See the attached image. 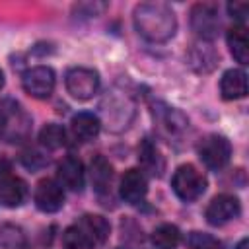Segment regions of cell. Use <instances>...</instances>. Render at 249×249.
I'll return each mask as SVG.
<instances>
[{"instance_id":"14","label":"cell","mask_w":249,"mask_h":249,"mask_svg":"<svg viewBox=\"0 0 249 249\" xmlns=\"http://www.w3.org/2000/svg\"><path fill=\"white\" fill-rule=\"evenodd\" d=\"M27 196V185L19 177H6L0 181V202L8 208L19 206Z\"/></svg>"},{"instance_id":"11","label":"cell","mask_w":249,"mask_h":249,"mask_svg":"<svg viewBox=\"0 0 249 249\" xmlns=\"http://www.w3.org/2000/svg\"><path fill=\"white\" fill-rule=\"evenodd\" d=\"M146 193H148V181L144 173L140 169L124 171V175L121 177V185H119L121 198L128 204H136L146 196Z\"/></svg>"},{"instance_id":"9","label":"cell","mask_w":249,"mask_h":249,"mask_svg":"<svg viewBox=\"0 0 249 249\" xmlns=\"http://www.w3.org/2000/svg\"><path fill=\"white\" fill-rule=\"evenodd\" d=\"M239 210H241V206H239V200L235 196H231V195H218L206 206L204 216H206V222L210 226H224L230 220L237 218Z\"/></svg>"},{"instance_id":"21","label":"cell","mask_w":249,"mask_h":249,"mask_svg":"<svg viewBox=\"0 0 249 249\" xmlns=\"http://www.w3.org/2000/svg\"><path fill=\"white\" fill-rule=\"evenodd\" d=\"M25 239L18 228H0V249H23Z\"/></svg>"},{"instance_id":"7","label":"cell","mask_w":249,"mask_h":249,"mask_svg":"<svg viewBox=\"0 0 249 249\" xmlns=\"http://www.w3.org/2000/svg\"><path fill=\"white\" fill-rule=\"evenodd\" d=\"M191 27L200 39H212L220 27L216 6L208 2L195 4L191 10Z\"/></svg>"},{"instance_id":"19","label":"cell","mask_w":249,"mask_h":249,"mask_svg":"<svg viewBox=\"0 0 249 249\" xmlns=\"http://www.w3.org/2000/svg\"><path fill=\"white\" fill-rule=\"evenodd\" d=\"M39 142L43 148H49V150H58L66 144V130L60 126V124H45L39 132Z\"/></svg>"},{"instance_id":"27","label":"cell","mask_w":249,"mask_h":249,"mask_svg":"<svg viewBox=\"0 0 249 249\" xmlns=\"http://www.w3.org/2000/svg\"><path fill=\"white\" fill-rule=\"evenodd\" d=\"M247 247H249V239H247V237H243V239L237 243V247H235V249H247Z\"/></svg>"},{"instance_id":"26","label":"cell","mask_w":249,"mask_h":249,"mask_svg":"<svg viewBox=\"0 0 249 249\" xmlns=\"http://www.w3.org/2000/svg\"><path fill=\"white\" fill-rule=\"evenodd\" d=\"M10 175H12V165H10V161L4 160V158H0V181L6 179V177H10Z\"/></svg>"},{"instance_id":"4","label":"cell","mask_w":249,"mask_h":249,"mask_svg":"<svg viewBox=\"0 0 249 249\" xmlns=\"http://www.w3.org/2000/svg\"><path fill=\"white\" fill-rule=\"evenodd\" d=\"M64 84H66V89L72 97L86 101V99H91L99 91V74L91 68L76 66V68H70L66 72Z\"/></svg>"},{"instance_id":"1","label":"cell","mask_w":249,"mask_h":249,"mask_svg":"<svg viewBox=\"0 0 249 249\" xmlns=\"http://www.w3.org/2000/svg\"><path fill=\"white\" fill-rule=\"evenodd\" d=\"M134 27L146 41L165 43L175 35L177 19L167 4L144 2L134 8Z\"/></svg>"},{"instance_id":"22","label":"cell","mask_w":249,"mask_h":249,"mask_svg":"<svg viewBox=\"0 0 249 249\" xmlns=\"http://www.w3.org/2000/svg\"><path fill=\"white\" fill-rule=\"evenodd\" d=\"M187 247L189 249H220V241L204 231H191L187 235Z\"/></svg>"},{"instance_id":"18","label":"cell","mask_w":249,"mask_h":249,"mask_svg":"<svg viewBox=\"0 0 249 249\" xmlns=\"http://www.w3.org/2000/svg\"><path fill=\"white\" fill-rule=\"evenodd\" d=\"M179 241H181V233L177 226H171V224H161L152 233V243L158 249H175Z\"/></svg>"},{"instance_id":"12","label":"cell","mask_w":249,"mask_h":249,"mask_svg":"<svg viewBox=\"0 0 249 249\" xmlns=\"http://www.w3.org/2000/svg\"><path fill=\"white\" fill-rule=\"evenodd\" d=\"M220 93L228 101L245 97L247 95V76H245V72L237 70V68L226 70L222 80H220Z\"/></svg>"},{"instance_id":"25","label":"cell","mask_w":249,"mask_h":249,"mask_svg":"<svg viewBox=\"0 0 249 249\" xmlns=\"http://www.w3.org/2000/svg\"><path fill=\"white\" fill-rule=\"evenodd\" d=\"M23 163L27 165V167H31V169H37V167H41L43 163H45V158L39 154V152H27L25 156H23Z\"/></svg>"},{"instance_id":"15","label":"cell","mask_w":249,"mask_h":249,"mask_svg":"<svg viewBox=\"0 0 249 249\" xmlns=\"http://www.w3.org/2000/svg\"><path fill=\"white\" fill-rule=\"evenodd\" d=\"M70 128H72L74 138H78L80 142H89L99 134L101 123L93 113H78L72 117Z\"/></svg>"},{"instance_id":"10","label":"cell","mask_w":249,"mask_h":249,"mask_svg":"<svg viewBox=\"0 0 249 249\" xmlns=\"http://www.w3.org/2000/svg\"><path fill=\"white\" fill-rule=\"evenodd\" d=\"M56 175H58V183L70 191H82L84 183H86V171H84V163L74 158V156H66L58 161L56 167Z\"/></svg>"},{"instance_id":"2","label":"cell","mask_w":249,"mask_h":249,"mask_svg":"<svg viewBox=\"0 0 249 249\" xmlns=\"http://www.w3.org/2000/svg\"><path fill=\"white\" fill-rule=\"evenodd\" d=\"M31 132V119L29 115L14 101H8L0 107V136L10 142L18 144L23 142Z\"/></svg>"},{"instance_id":"23","label":"cell","mask_w":249,"mask_h":249,"mask_svg":"<svg viewBox=\"0 0 249 249\" xmlns=\"http://www.w3.org/2000/svg\"><path fill=\"white\" fill-rule=\"evenodd\" d=\"M140 161H142V165H144V167H148L154 175H156V173H158V175L161 173V169L156 165V161H160V163H161L160 154H158V150H156L148 140H146V142L142 144V148H140Z\"/></svg>"},{"instance_id":"17","label":"cell","mask_w":249,"mask_h":249,"mask_svg":"<svg viewBox=\"0 0 249 249\" xmlns=\"http://www.w3.org/2000/svg\"><path fill=\"white\" fill-rule=\"evenodd\" d=\"M228 47L231 56L239 62V64H247L249 60V41H247V31L243 25H235L228 31Z\"/></svg>"},{"instance_id":"5","label":"cell","mask_w":249,"mask_h":249,"mask_svg":"<svg viewBox=\"0 0 249 249\" xmlns=\"http://www.w3.org/2000/svg\"><path fill=\"white\" fill-rule=\"evenodd\" d=\"M198 158L208 169H222L231 158V144L222 134H210L198 144Z\"/></svg>"},{"instance_id":"28","label":"cell","mask_w":249,"mask_h":249,"mask_svg":"<svg viewBox=\"0 0 249 249\" xmlns=\"http://www.w3.org/2000/svg\"><path fill=\"white\" fill-rule=\"evenodd\" d=\"M2 88H4V72L0 70V89H2Z\"/></svg>"},{"instance_id":"20","label":"cell","mask_w":249,"mask_h":249,"mask_svg":"<svg viewBox=\"0 0 249 249\" xmlns=\"http://www.w3.org/2000/svg\"><path fill=\"white\" fill-rule=\"evenodd\" d=\"M62 247L64 249H89L91 243L86 237V233L74 224L62 231Z\"/></svg>"},{"instance_id":"8","label":"cell","mask_w":249,"mask_h":249,"mask_svg":"<svg viewBox=\"0 0 249 249\" xmlns=\"http://www.w3.org/2000/svg\"><path fill=\"white\" fill-rule=\"evenodd\" d=\"M33 200L41 212H47V214L58 212L64 204V189L54 179H41L35 187Z\"/></svg>"},{"instance_id":"24","label":"cell","mask_w":249,"mask_h":249,"mask_svg":"<svg viewBox=\"0 0 249 249\" xmlns=\"http://www.w3.org/2000/svg\"><path fill=\"white\" fill-rule=\"evenodd\" d=\"M228 12L233 19H237L239 23L247 18V12H249V4L247 2H230L228 4Z\"/></svg>"},{"instance_id":"3","label":"cell","mask_w":249,"mask_h":249,"mask_svg":"<svg viewBox=\"0 0 249 249\" xmlns=\"http://www.w3.org/2000/svg\"><path fill=\"white\" fill-rule=\"evenodd\" d=\"M171 187L181 200L193 202L206 191V177L195 165L185 163V165H179L177 171L173 173Z\"/></svg>"},{"instance_id":"13","label":"cell","mask_w":249,"mask_h":249,"mask_svg":"<svg viewBox=\"0 0 249 249\" xmlns=\"http://www.w3.org/2000/svg\"><path fill=\"white\" fill-rule=\"evenodd\" d=\"M76 226L86 233V237L89 239L91 247L103 243L109 237V231H111L109 222L99 214H86L76 222Z\"/></svg>"},{"instance_id":"6","label":"cell","mask_w":249,"mask_h":249,"mask_svg":"<svg viewBox=\"0 0 249 249\" xmlns=\"http://www.w3.org/2000/svg\"><path fill=\"white\" fill-rule=\"evenodd\" d=\"M54 82H56V78H54V72L51 66H33L21 78V86H23L25 93H29L35 99L49 97L54 89Z\"/></svg>"},{"instance_id":"16","label":"cell","mask_w":249,"mask_h":249,"mask_svg":"<svg viewBox=\"0 0 249 249\" xmlns=\"http://www.w3.org/2000/svg\"><path fill=\"white\" fill-rule=\"evenodd\" d=\"M89 177H91V185L97 193H107L109 185L113 181V165L103 156H97L91 160Z\"/></svg>"}]
</instances>
